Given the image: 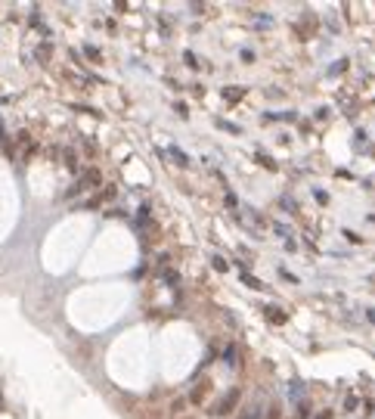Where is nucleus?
<instances>
[{
    "label": "nucleus",
    "mask_w": 375,
    "mask_h": 419,
    "mask_svg": "<svg viewBox=\"0 0 375 419\" xmlns=\"http://www.w3.org/2000/svg\"><path fill=\"white\" fill-rule=\"evenodd\" d=\"M96 186H102V171H99V168H87V171L81 174V180H78V183L65 189V199H71V196L84 193V189H96Z\"/></svg>",
    "instance_id": "f257e3e1"
},
{
    "label": "nucleus",
    "mask_w": 375,
    "mask_h": 419,
    "mask_svg": "<svg viewBox=\"0 0 375 419\" xmlns=\"http://www.w3.org/2000/svg\"><path fill=\"white\" fill-rule=\"evenodd\" d=\"M239 404H242V388H230L227 395L220 398V404H214V407H211V416L223 419V416H230V413H233Z\"/></svg>",
    "instance_id": "f03ea898"
},
{
    "label": "nucleus",
    "mask_w": 375,
    "mask_h": 419,
    "mask_svg": "<svg viewBox=\"0 0 375 419\" xmlns=\"http://www.w3.org/2000/svg\"><path fill=\"white\" fill-rule=\"evenodd\" d=\"M180 419H196V416H180Z\"/></svg>",
    "instance_id": "f8f14e48"
},
{
    "label": "nucleus",
    "mask_w": 375,
    "mask_h": 419,
    "mask_svg": "<svg viewBox=\"0 0 375 419\" xmlns=\"http://www.w3.org/2000/svg\"><path fill=\"white\" fill-rule=\"evenodd\" d=\"M211 264H214V267H217L220 274H223V270H227V261H223L220 255H211Z\"/></svg>",
    "instance_id": "1a4fd4ad"
},
{
    "label": "nucleus",
    "mask_w": 375,
    "mask_h": 419,
    "mask_svg": "<svg viewBox=\"0 0 375 419\" xmlns=\"http://www.w3.org/2000/svg\"><path fill=\"white\" fill-rule=\"evenodd\" d=\"M186 407H190V398H186V395H177V398L171 401V407H168V410H171V416H174V419H180V416H186Z\"/></svg>",
    "instance_id": "20e7f679"
},
{
    "label": "nucleus",
    "mask_w": 375,
    "mask_h": 419,
    "mask_svg": "<svg viewBox=\"0 0 375 419\" xmlns=\"http://www.w3.org/2000/svg\"><path fill=\"white\" fill-rule=\"evenodd\" d=\"M208 395H211V379H208V376H199L196 385L190 388V395H186V398H190V407H205V404H208Z\"/></svg>",
    "instance_id": "7ed1b4c3"
},
{
    "label": "nucleus",
    "mask_w": 375,
    "mask_h": 419,
    "mask_svg": "<svg viewBox=\"0 0 375 419\" xmlns=\"http://www.w3.org/2000/svg\"><path fill=\"white\" fill-rule=\"evenodd\" d=\"M112 196H115V186H109V189H102V193H99V196H93V199H87V202H84L81 208H99V205H102L105 199H112Z\"/></svg>",
    "instance_id": "423d86ee"
},
{
    "label": "nucleus",
    "mask_w": 375,
    "mask_h": 419,
    "mask_svg": "<svg viewBox=\"0 0 375 419\" xmlns=\"http://www.w3.org/2000/svg\"><path fill=\"white\" fill-rule=\"evenodd\" d=\"M260 419H282V407H279V401H270L267 404V410H264V416Z\"/></svg>",
    "instance_id": "0eeeda50"
},
{
    "label": "nucleus",
    "mask_w": 375,
    "mask_h": 419,
    "mask_svg": "<svg viewBox=\"0 0 375 419\" xmlns=\"http://www.w3.org/2000/svg\"><path fill=\"white\" fill-rule=\"evenodd\" d=\"M223 96H227V100H242L245 90H242V87H227V90H223Z\"/></svg>",
    "instance_id": "6e6552de"
},
{
    "label": "nucleus",
    "mask_w": 375,
    "mask_h": 419,
    "mask_svg": "<svg viewBox=\"0 0 375 419\" xmlns=\"http://www.w3.org/2000/svg\"><path fill=\"white\" fill-rule=\"evenodd\" d=\"M227 363H230V366H236V345H230V348H227Z\"/></svg>",
    "instance_id": "9d476101"
},
{
    "label": "nucleus",
    "mask_w": 375,
    "mask_h": 419,
    "mask_svg": "<svg viewBox=\"0 0 375 419\" xmlns=\"http://www.w3.org/2000/svg\"><path fill=\"white\" fill-rule=\"evenodd\" d=\"M62 162H65V165H68V168L74 171V156H71V149H65V156H62Z\"/></svg>",
    "instance_id": "9b49d317"
},
{
    "label": "nucleus",
    "mask_w": 375,
    "mask_h": 419,
    "mask_svg": "<svg viewBox=\"0 0 375 419\" xmlns=\"http://www.w3.org/2000/svg\"><path fill=\"white\" fill-rule=\"evenodd\" d=\"M260 416H264V401H251V404L242 410L239 419H260Z\"/></svg>",
    "instance_id": "39448f33"
}]
</instances>
